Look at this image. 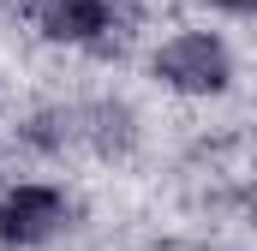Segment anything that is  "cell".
<instances>
[{
    "instance_id": "6da1fadb",
    "label": "cell",
    "mask_w": 257,
    "mask_h": 251,
    "mask_svg": "<svg viewBox=\"0 0 257 251\" xmlns=\"http://www.w3.org/2000/svg\"><path fill=\"white\" fill-rule=\"evenodd\" d=\"M156 78L174 96H221L233 84V48L215 30H180L156 48Z\"/></svg>"
},
{
    "instance_id": "7a4b0ae2",
    "label": "cell",
    "mask_w": 257,
    "mask_h": 251,
    "mask_svg": "<svg viewBox=\"0 0 257 251\" xmlns=\"http://www.w3.org/2000/svg\"><path fill=\"white\" fill-rule=\"evenodd\" d=\"M66 221H72V203H66L60 186H42V180L0 186V245L36 251V245H48Z\"/></svg>"
},
{
    "instance_id": "3957f363",
    "label": "cell",
    "mask_w": 257,
    "mask_h": 251,
    "mask_svg": "<svg viewBox=\"0 0 257 251\" xmlns=\"http://www.w3.org/2000/svg\"><path fill=\"white\" fill-rule=\"evenodd\" d=\"M36 12V30L60 48H96L108 54L114 48V0H30Z\"/></svg>"
},
{
    "instance_id": "277c9868",
    "label": "cell",
    "mask_w": 257,
    "mask_h": 251,
    "mask_svg": "<svg viewBox=\"0 0 257 251\" xmlns=\"http://www.w3.org/2000/svg\"><path fill=\"white\" fill-rule=\"evenodd\" d=\"M84 144L96 156H126L138 144V114L126 102H90L84 108Z\"/></svg>"
},
{
    "instance_id": "5b68a950",
    "label": "cell",
    "mask_w": 257,
    "mask_h": 251,
    "mask_svg": "<svg viewBox=\"0 0 257 251\" xmlns=\"http://www.w3.org/2000/svg\"><path fill=\"white\" fill-rule=\"evenodd\" d=\"M24 144L42 156H66L72 144H84V108H42L24 126Z\"/></svg>"
},
{
    "instance_id": "8992f818",
    "label": "cell",
    "mask_w": 257,
    "mask_h": 251,
    "mask_svg": "<svg viewBox=\"0 0 257 251\" xmlns=\"http://www.w3.org/2000/svg\"><path fill=\"white\" fill-rule=\"evenodd\" d=\"M209 6H221V12H233V18H257V0H209Z\"/></svg>"
}]
</instances>
